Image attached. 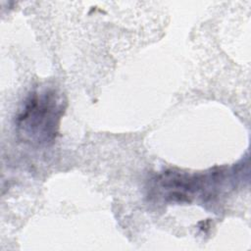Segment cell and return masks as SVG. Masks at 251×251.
<instances>
[{
  "label": "cell",
  "instance_id": "obj_1",
  "mask_svg": "<svg viewBox=\"0 0 251 251\" xmlns=\"http://www.w3.org/2000/svg\"><path fill=\"white\" fill-rule=\"evenodd\" d=\"M61 115L60 104L53 93L34 94L19 116V126L27 136L39 142H47L55 136V128Z\"/></svg>",
  "mask_w": 251,
  "mask_h": 251
}]
</instances>
